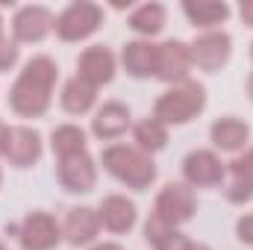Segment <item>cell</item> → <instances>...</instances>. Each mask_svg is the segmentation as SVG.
Listing matches in <instances>:
<instances>
[{"label": "cell", "mask_w": 253, "mask_h": 250, "mask_svg": "<svg viewBox=\"0 0 253 250\" xmlns=\"http://www.w3.org/2000/svg\"><path fill=\"white\" fill-rule=\"evenodd\" d=\"M56 83H59V65L47 53L30 56L9 88V109L18 118H44L53 106Z\"/></svg>", "instance_id": "cell-1"}, {"label": "cell", "mask_w": 253, "mask_h": 250, "mask_svg": "<svg viewBox=\"0 0 253 250\" xmlns=\"http://www.w3.org/2000/svg\"><path fill=\"white\" fill-rule=\"evenodd\" d=\"M100 165L109 177H115L121 186L132 191H147L156 183L159 168L150 153L138 150L135 144H109L100 153Z\"/></svg>", "instance_id": "cell-2"}, {"label": "cell", "mask_w": 253, "mask_h": 250, "mask_svg": "<svg viewBox=\"0 0 253 250\" xmlns=\"http://www.w3.org/2000/svg\"><path fill=\"white\" fill-rule=\"evenodd\" d=\"M206 109V88L197 80H186L162 91L153 103V118L165 126H183Z\"/></svg>", "instance_id": "cell-3"}, {"label": "cell", "mask_w": 253, "mask_h": 250, "mask_svg": "<svg viewBox=\"0 0 253 250\" xmlns=\"http://www.w3.org/2000/svg\"><path fill=\"white\" fill-rule=\"evenodd\" d=\"M106 21V12L100 3H91V0H77V3H68L62 12L56 15V24H53V33L68 42V44H77V42H85L91 39Z\"/></svg>", "instance_id": "cell-4"}, {"label": "cell", "mask_w": 253, "mask_h": 250, "mask_svg": "<svg viewBox=\"0 0 253 250\" xmlns=\"http://www.w3.org/2000/svg\"><path fill=\"white\" fill-rule=\"evenodd\" d=\"M15 239L21 250H56L62 245V224L50 212H27L24 221L15 227Z\"/></svg>", "instance_id": "cell-5"}, {"label": "cell", "mask_w": 253, "mask_h": 250, "mask_svg": "<svg viewBox=\"0 0 253 250\" xmlns=\"http://www.w3.org/2000/svg\"><path fill=\"white\" fill-rule=\"evenodd\" d=\"M189 50H191V65L197 71L215 74V71H221L224 65L230 62V56H233V36L227 30L197 33L189 42Z\"/></svg>", "instance_id": "cell-6"}, {"label": "cell", "mask_w": 253, "mask_h": 250, "mask_svg": "<svg viewBox=\"0 0 253 250\" xmlns=\"http://www.w3.org/2000/svg\"><path fill=\"white\" fill-rule=\"evenodd\" d=\"M194 212H197V197H194V188L186 183H165L153 200V215H159L174 230L189 224Z\"/></svg>", "instance_id": "cell-7"}, {"label": "cell", "mask_w": 253, "mask_h": 250, "mask_svg": "<svg viewBox=\"0 0 253 250\" xmlns=\"http://www.w3.org/2000/svg\"><path fill=\"white\" fill-rule=\"evenodd\" d=\"M56 15L44 3H27L12 18V39L15 44H42L53 33Z\"/></svg>", "instance_id": "cell-8"}, {"label": "cell", "mask_w": 253, "mask_h": 250, "mask_svg": "<svg viewBox=\"0 0 253 250\" xmlns=\"http://www.w3.org/2000/svg\"><path fill=\"white\" fill-rule=\"evenodd\" d=\"M227 180V162L215 150H191L183 159V183L191 188H215Z\"/></svg>", "instance_id": "cell-9"}, {"label": "cell", "mask_w": 253, "mask_h": 250, "mask_svg": "<svg viewBox=\"0 0 253 250\" xmlns=\"http://www.w3.org/2000/svg\"><path fill=\"white\" fill-rule=\"evenodd\" d=\"M44 153V138L36 126H27V124H15L9 126V135H6V150H3V159L24 171V168H33Z\"/></svg>", "instance_id": "cell-10"}, {"label": "cell", "mask_w": 253, "mask_h": 250, "mask_svg": "<svg viewBox=\"0 0 253 250\" xmlns=\"http://www.w3.org/2000/svg\"><path fill=\"white\" fill-rule=\"evenodd\" d=\"M56 177L68 194H88L97 186V162L88 150L56 159Z\"/></svg>", "instance_id": "cell-11"}, {"label": "cell", "mask_w": 253, "mask_h": 250, "mask_svg": "<svg viewBox=\"0 0 253 250\" xmlns=\"http://www.w3.org/2000/svg\"><path fill=\"white\" fill-rule=\"evenodd\" d=\"M191 50L186 42L180 39H168L162 44H156V80L168 83V85H180L186 83L191 74Z\"/></svg>", "instance_id": "cell-12"}, {"label": "cell", "mask_w": 253, "mask_h": 250, "mask_svg": "<svg viewBox=\"0 0 253 250\" xmlns=\"http://www.w3.org/2000/svg\"><path fill=\"white\" fill-rule=\"evenodd\" d=\"M118 74V56L106 44H91L77 56V77L91 88H103Z\"/></svg>", "instance_id": "cell-13"}, {"label": "cell", "mask_w": 253, "mask_h": 250, "mask_svg": "<svg viewBox=\"0 0 253 250\" xmlns=\"http://www.w3.org/2000/svg\"><path fill=\"white\" fill-rule=\"evenodd\" d=\"M100 218H97V209L91 206H74L68 209L62 221V239L65 245L71 248H88V245H97V236H100Z\"/></svg>", "instance_id": "cell-14"}, {"label": "cell", "mask_w": 253, "mask_h": 250, "mask_svg": "<svg viewBox=\"0 0 253 250\" xmlns=\"http://www.w3.org/2000/svg\"><path fill=\"white\" fill-rule=\"evenodd\" d=\"M100 227L112 236H126L138 224V206L126 194H106L97 206Z\"/></svg>", "instance_id": "cell-15"}, {"label": "cell", "mask_w": 253, "mask_h": 250, "mask_svg": "<svg viewBox=\"0 0 253 250\" xmlns=\"http://www.w3.org/2000/svg\"><path fill=\"white\" fill-rule=\"evenodd\" d=\"M126 129H132V112H129L126 103L109 100V103L94 109V118H91V135L94 138L115 141V138L126 135Z\"/></svg>", "instance_id": "cell-16"}, {"label": "cell", "mask_w": 253, "mask_h": 250, "mask_svg": "<svg viewBox=\"0 0 253 250\" xmlns=\"http://www.w3.org/2000/svg\"><path fill=\"white\" fill-rule=\"evenodd\" d=\"M209 141L215 144V150H224V153H245L248 141H251V126L248 121L236 118V115H224V118H215L209 126Z\"/></svg>", "instance_id": "cell-17"}, {"label": "cell", "mask_w": 253, "mask_h": 250, "mask_svg": "<svg viewBox=\"0 0 253 250\" xmlns=\"http://www.w3.org/2000/svg\"><path fill=\"white\" fill-rule=\"evenodd\" d=\"M183 15H186V21H189L194 30H200V33H206V30H221V24L233 15V9H230V3H218V0H186L183 6Z\"/></svg>", "instance_id": "cell-18"}, {"label": "cell", "mask_w": 253, "mask_h": 250, "mask_svg": "<svg viewBox=\"0 0 253 250\" xmlns=\"http://www.w3.org/2000/svg\"><path fill=\"white\" fill-rule=\"evenodd\" d=\"M118 62L124 65V71L135 80H147L156 74V44L150 39H132L126 42Z\"/></svg>", "instance_id": "cell-19"}, {"label": "cell", "mask_w": 253, "mask_h": 250, "mask_svg": "<svg viewBox=\"0 0 253 250\" xmlns=\"http://www.w3.org/2000/svg\"><path fill=\"white\" fill-rule=\"evenodd\" d=\"M230 186H227V200L230 203H251L253 200V147L239 153L233 162H227Z\"/></svg>", "instance_id": "cell-20"}, {"label": "cell", "mask_w": 253, "mask_h": 250, "mask_svg": "<svg viewBox=\"0 0 253 250\" xmlns=\"http://www.w3.org/2000/svg\"><path fill=\"white\" fill-rule=\"evenodd\" d=\"M165 24H168V9H165L162 3H156V0L141 3V6H135V9H129V15H126V27H129L138 39H153V36H159V33L165 30Z\"/></svg>", "instance_id": "cell-21"}, {"label": "cell", "mask_w": 253, "mask_h": 250, "mask_svg": "<svg viewBox=\"0 0 253 250\" xmlns=\"http://www.w3.org/2000/svg\"><path fill=\"white\" fill-rule=\"evenodd\" d=\"M59 106H62L68 115H88L94 106H97V88H91L88 83H83L77 74L71 80L62 83V91H59Z\"/></svg>", "instance_id": "cell-22"}, {"label": "cell", "mask_w": 253, "mask_h": 250, "mask_svg": "<svg viewBox=\"0 0 253 250\" xmlns=\"http://www.w3.org/2000/svg\"><path fill=\"white\" fill-rule=\"evenodd\" d=\"M132 144L138 150H144V153L153 156V153H159V150L168 147V126L162 124V121H156L153 115H147L138 124H132Z\"/></svg>", "instance_id": "cell-23"}, {"label": "cell", "mask_w": 253, "mask_h": 250, "mask_svg": "<svg viewBox=\"0 0 253 250\" xmlns=\"http://www.w3.org/2000/svg\"><path fill=\"white\" fill-rule=\"evenodd\" d=\"M50 150H53L56 159L83 153V150H88V135H85L83 126H77V124H59V126H53V132H50Z\"/></svg>", "instance_id": "cell-24"}, {"label": "cell", "mask_w": 253, "mask_h": 250, "mask_svg": "<svg viewBox=\"0 0 253 250\" xmlns=\"http://www.w3.org/2000/svg\"><path fill=\"white\" fill-rule=\"evenodd\" d=\"M171 230H174V227H168V224H165V221H162L159 215H153V212H150V218L144 221V242H147V245L153 248V245H156L159 239H165V236H168Z\"/></svg>", "instance_id": "cell-25"}, {"label": "cell", "mask_w": 253, "mask_h": 250, "mask_svg": "<svg viewBox=\"0 0 253 250\" xmlns=\"http://www.w3.org/2000/svg\"><path fill=\"white\" fill-rule=\"evenodd\" d=\"M21 59V47L15 44V39L0 36V71H12Z\"/></svg>", "instance_id": "cell-26"}, {"label": "cell", "mask_w": 253, "mask_h": 250, "mask_svg": "<svg viewBox=\"0 0 253 250\" xmlns=\"http://www.w3.org/2000/svg\"><path fill=\"white\" fill-rule=\"evenodd\" d=\"M191 242L186 233H180V230H171L165 239H159L156 245H153V250H191Z\"/></svg>", "instance_id": "cell-27"}, {"label": "cell", "mask_w": 253, "mask_h": 250, "mask_svg": "<svg viewBox=\"0 0 253 250\" xmlns=\"http://www.w3.org/2000/svg\"><path fill=\"white\" fill-rule=\"evenodd\" d=\"M236 236H239L242 245H251L253 248V215H242L236 221Z\"/></svg>", "instance_id": "cell-28"}, {"label": "cell", "mask_w": 253, "mask_h": 250, "mask_svg": "<svg viewBox=\"0 0 253 250\" xmlns=\"http://www.w3.org/2000/svg\"><path fill=\"white\" fill-rule=\"evenodd\" d=\"M239 18H242L245 27L253 30V0H242V3H239Z\"/></svg>", "instance_id": "cell-29"}, {"label": "cell", "mask_w": 253, "mask_h": 250, "mask_svg": "<svg viewBox=\"0 0 253 250\" xmlns=\"http://www.w3.org/2000/svg\"><path fill=\"white\" fill-rule=\"evenodd\" d=\"M88 250H124L118 242H97V245H91Z\"/></svg>", "instance_id": "cell-30"}, {"label": "cell", "mask_w": 253, "mask_h": 250, "mask_svg": "<svg viewBox=\"0 0 253 250\" xmlns=\"http://www.w3.org/2000/svg\"><path fill=\"white\" fill-rule=\"evenodd\" d=\"M6 135H9V124L0 121V156H3V150H6Z\"/></svg>", "instance_id": "cell-31"}, {"label": "cell", "mask_w": 253, "mask_h": 250, "mask_svg": "<svg viewBox=\"0 0 253 250\" xmlns=\"http://www.w3.org/2000/svg\"><path fill=\"white\" fill-rule=\"evenodd\" d=\"M245 88H248V97L253 100V71H251V77H248V83H245Z\"/></svg>", "instance_id": "cell-32"}, {"label": "cell", "mask_w": 253, "mask_h": 250, "mask_svg": "<svg viewBox=\"0 0 253 250\" xmlns=\"http://www.w3.org/2000/svg\"><path fill=\"white\" fill-rule=\"evenodd\" d=\"M191 250H212V248H209V245H200V242H197V245H191Z\"/></svg>", "instance_id": "cell-33"}, {"label": "cell", "mask_w": 253, "mask_h": 250, "mask_svg": "<svg viewBox=\"0 0 253 250\" xmlns=\"http://www.w3.org/2000/svg\"><path fill=\"white\" fill-rule=\"evenodd\" d=\"M0 36H3V15H0Z\"/></svg>", "instance_id": "cell-34"}, {"label": "cell", "mask_w": 253, "mask_h": 250, "mask_svg": "<svg viewBox=\"0 0 253 250\" xmlns=\"http://www.w3.org/2000/svg\"><path fill=\"white\" fill-rule=\"evenodd\" d=\"M0 188H3V168H0Z\"/></svg>", "instance_id": "cell-35"}, {"label": "cell", "mask_w": 253, "mask_h": 250, "mask_svg": "<svg viewBox=\"0 0 253 250\" xmlns=\"http://www.w3.org/2000/svg\"><path fill=\"white\" fill-rule=\"evenodd\" d=\"M0 250H6V245H3V239H0Z\"/></svg>", "instance_id": "cell-36"}, {"label": "cell", "mask_w": 253, "mask_h": 250, "mask_svg": "<svg viewBox=\"0 0 253 250\" xmlns=\"http://www.w3.org/2000/svg\"><path fill=\"white\" fill-rule=\"evenodd\" d=\"M251 59H253V44H251Z\"/></svg>", "instance_id": "cell-37"}]
</instances>
